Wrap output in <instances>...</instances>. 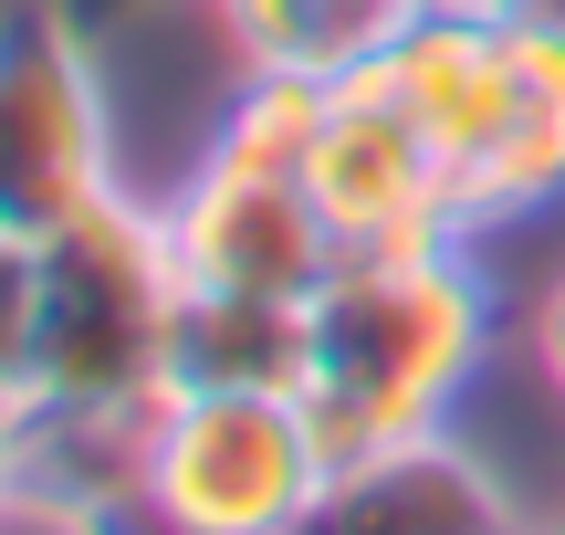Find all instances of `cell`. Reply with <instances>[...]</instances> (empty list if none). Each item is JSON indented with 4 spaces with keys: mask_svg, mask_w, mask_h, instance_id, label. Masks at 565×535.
<instances>
[{
    "mask_svg": "<svg viewBox=\"0 0 565 535\" xmlns=\"http://www.w3.org/2000/svg\"><path fill=\"white\" fill-rule=\"evenodd\" d=\"M492 336H503V294H492L471 231L335 252V273L303 294V389L294 399L315 410V431L335 452L419 441V431H450Z\"/></svg>",
    "mask_w": 565,
    "mask_h": 535,
    "instance_id": "6da1fadb",
    "label": "cell"
},
{
    "mask_svg": "<svg viewBox=\"0 0 565 535\" xmlns=\"http://www.w3.org/2000/svg\"><path fill=\"white\" fill-rule=\"evenodd\" d=\"M179 252L168 210L116 200L74 210L32 242V420H147L168 389V326H179Z\"/></svg>",
    "mask_w": 565,
    "mask_h": 535,
    "instance_id": "7a4b0ae2",
    "label": "cell"
},
{
    "mask_svg": "<svg viewBox=\"0 0 565 535\" xmlns=\"http://www.w3.org/2000/svg\"><path fill=\"white\" fill-rule=\"evenodd\" d=\"M335 441L294 389L263 399H158L137 441V483L74 535H294Z\"/></svg>",
    "mask_w": 565,
    "mask_h": 535,
    "instance_id": "3957f363",
    "label": "cell"
},
{
    "mask_svg": "<svg viewBox=\"0 0 565 535\" xmlns=\"http://www.w3.org/2000/svg\"><path fill=\"white\" fill-rule=\"evenodd\" d=\"M95 200H116L95 32L63 0H0V231L42 242Z\"/></svg>",
    "mask_w": 565,
    "mask_h": 535,
    "instance_id": "277c9868",
    "label": "cell"
},
{
    "mask_svg": "<svg viewBox=\"0 0 565 535\" xmlns=\"http://www.w3.org/2000/svg\"><path fill=\"white\" fill-rule=\"evenodd\" d=\"M303 200L324 210L335 252H387V242H440L450 221V168L398 105L377 95L366 74H345L324 95L315 158H303Z\"/></svg>",
    "mask_w": 565,
    "mask_h": 535,
    "instance_id": "5b68a950",
    "label": "cell"
},
{
    "mask_svg": "<svg viewBox=\"0 0 565 535\" xmlns=\"http://www.w3.org/2000/svg\"><path fill=\"white\" fill-rule=\"evenodd\" d=\"M168 252H179V284L263 294V305H303L335 273V231L303 200V179H263V168L221 158H200L189 189L168 200Z\"/></svg>",
    "mask_w": 565,
    "mask_h": 535,
    "instance_id": "8992f818",
    "label": "cell"
},
{
    "mask_svg": "<svg viewBox=\"0 0 565 535\" xmlns=\"http://www.w3.org/2000/svg\"><path fill=\"white\" fill-rule=\"evenodd\" d=\"M294 535H524V504L503 494L482 452L450 431L377 441V452H335Z\"/></svg>",
    "mask_w": 565,
    "mask_h": 535,
    "instance_id": "52a82bcc",
    "label": "cell"
},
{
    "mask_svg": "<svg viewBox=\"0 0 565 535\" xmlns=\"http://www.w3.org/2000/svg\"><path fill=\"white\" fill-rule=\"evenodd\" d=\"M387 105L440 147V168L461 179V158L492 137L503 116V84H513V0H429L377 63H366Z\"/></svg>",
    "mask_w": 565,
    "mask_h": 535,
    "instance_id": "ba28073f",
    "label": "cell"
},
{
    "mask_svg": "<svg viewBox=\"0 0 565 535\" xmlns=\"http://www.w3.org/2000/svg\"><path fill=\"white\" fill-rule=\"evenodd\" d=\"M555 200H565V42L513 11V84H503L492 137L471 147L461 179H450V221L461 231H503V221H534V210H555Z\"/></svg>",
    "mask_w": 565,
    "mask_h": 535,
    "instance_id": "9c48e42d",
    "label": "cell"
},
{
    "mask_svg": "<svg viewBox=\"0 0 565 535\" xmlns=\"http://www.w3.org/2000/svg\"><path fill=\"white\" fill-rule=\"evenodd\" d=\"M303 389V305H263V294H179L168 326V389L158 399H263Z\"/></svg>",
    "mask_w": 565,
    "mask_h": 535,
    "instance_id": "30bf717a",
    "label": "cell"
},
{
    "mask_svg": "<svg viewBox=\"0 0 565 535\" xmlns=\"http://www.w3.org/2000/svg\"><path fill=\"white\" fill-rule=\"evenodd\" d=\"M242 53V74H315L345 84L429 11V0H210Z\"/></svg>",
    "mask_w": 565,
    "mask_h": 535,
    "instance_id": "8fae6325",
    "label": "cell"
},
{
    "mask_svg": "<svg viewBox=\"0 0 565 535\" xmlns=\"http://www.w3.org/2000/svg\"><path fill=\"white\" fill-rule=\"evenodd\" d=\"M324 95H335V84H315V74H242L221 95L210 158L221 168H263V179H303L315 126H324Z\"/></svg>",
    "mask_w": 565,
    "mask_h": 535,
    "instance_id": "7c38bea8",
    "label": "cell"
},
{
    "mask_svg": "<svg viewBox=\"0 0 565 535\" xmlns=\"http://www.w3.org/2000/svg\"><path fill=\"white\" fill-rule=\"evenodd\" d=\"M21 368H32V242L0 231V399H21Z\"/></svg>",
    "mask_w": 565,
    "mask_h": 535,
    "instance_id": "4fadbf2b",
    "label": "cell"
},
{
    "mask_svg": "<svg viewBox=\"0 0 565 535\" xmlns=\"http://www.w3.org/2000/svg\"><path fill=\"white\" fill-rule=\"evenodd\" d=\"M534 357H545V378H555V399H565V273L545 284V305H534Z\"/></svg>",
    "mask_w": 565,
    "mask_h": 535,
    "instance_id": "5bb4252c",
    "label": "cell"
},
{
    "mask_svg": "<svg viewBox=\"0 0 565 535\" xmlns=\"http://www.w3.org/2000/svg\"><path fill=\"white\" fill-rule=\"evenodd\" d=\"M63 11H74L84 32L105 42V32H116V21H147V11H168V0H63Z\"/></svg>",
    "mask_w": 565,
    "mask_h": 535,
    "instance_id": "9a60e30c",
    "label": "cell"
},
{
    "mask_svg": "<svg viewBox=\"0 0 565 535\" xmlns=\"http://www.w3.org/2000/svg\"><path fill=\"white\" fill-rule=\"evenodd\" d=\"M11 473H21V399H0V515H11Z\"/></svg>",
    "mask_w": 565,
    "mask_h": 535,
    "instance_id": "2e32d148",
    "label": "cell"
},
{
    "mask_svg": "<svg viewBox=\"0 0 565 535\" xmlns=\"http://www.w3.org/2000/svg\"><path fill=\"white\" fill-rule=\"evenodd\" d=\"M513 11H524L534 32H555V42H565V0H513Z\"/></svg>",
    "mask_w": 565,
    "mask_h": 535,
    "instance_id": "e0dca14e",
    "label": "cell"
},
{
    "mask_svg": "<svg viewBox=\"0 0 565 535\" xmlns=\"http://www.w3.org/2000/svg\"><path fill=\"white\" fill-rule=\"evenodd\" d=\"M524 535H534V525H524Z\"/></svg>",
    "mask_w": 565,
    "mask_h": 535,
    "instance_id": "ac0fdd59",
    "label": "cell"
}]
</instances>
